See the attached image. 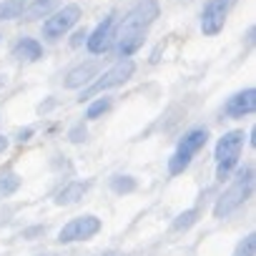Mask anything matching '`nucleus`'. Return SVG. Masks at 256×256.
<instances>
[{
    "label": "nucleus",
    "mask_w": 256,
    "mask_h": 256,
    "mask_svg": "<svg viewBox=\"0 0 256 256\" xmlns=\"http://www.w3.org/2000/svg\"><path fill=\"white\" fill-rule=\"evenodd\" d=\"M254 254H256V236L248 234V236H244V238L238 241L234 256H254Z\"/></svg>",
    "instance_id": "aec40b11"
},
{
    "label": "nucleus",
    "mask_w": 256,
    "mask_h": 256,
    "mask_svg": "<svg viewBox=\"0 0 256 256\" xmlns=\"http://www.w3.org/2000/svg\"><path fill=\"white\" fill-rule=\"evenodd\" d=\"M256 110V90L254 88H246V90H238L236 96H231L224 106V113L228 118H244V116H251Z\"/></svg>",
    "instance_id": "9d476101"
},
{
    "label": "nucleus",
    "mask_w": 256,
    "mask_h": 256,
    "mask_svg": "<svg viewBox=\"0 0 256 256\" xmlns=\"http://www.w3.org/2000/svg\"><path fill=\"white\" fill-rule=\"evenodd\" d=\"M70 141H73V144H80V141H86V128H83V126H76L73 131H70Z\"/></svg>",
    "instance_id": "4be33fe9"
},
{
    "label": "nucleus",
    "mask_w": 256,
    "mask_h": 256,
    "mask_svg": "<svg viewBox=\"0 0 256 256\" xmlns=\"http://www.w3.org/2000/svg\"><path fill=\"white\" fill-rule=\"evenodd\" d=\"M6 148H8V138H6V136H0V154H3Z\"/></svg>",
    "instance_id": "5701e85b"
},
{
    "label": "nucleus",
    "mask_w": 256,
    "mask_h": 256,
    "mask_svg": "<svg viewBox=\"0 0 256 256\" xmlns=\"http://www.w3.org/2000/svg\"><path fill=\"white\" fill-rule=\"evenodd\" d=\"M110 188L116 194H131V191H136V178H131V176H113L110 178Z\"/></svg>",
    "instance_id": "f3484780"
},
{
    "label": "nucleus",
    "mask_w": 256,
    "mask_h": 256,
    "mask_svg": "<svg viewBox=\"0 0 256 256\" xmlns=\"http://www.w3.org/2000/svg\"><path fill=\"white\" fill-rule=\"evenodd\" d=\"M58 6V0H36V3L26 6L23 10V18L26 20H38V18H48Z\"/></svg>",
    "instance_id": "4468645a"
},
{
    "label": "nucleus",
    "mask_w": 256,
    "mask_h": 256,
    "mask_svg": "<svg viewBox=\"0 0 256 256\" xmlns=\"http://www.w3.org/2000/svg\"><path fill=\"white\" fill-rule=\"evenodd\" d=\"M251 194H254V166H244V168L236 174L234 184L218 196V201H216V206H214V216H216V218L231 216L236 208H241V206L251 198Z\"/></svg>",
    "instance_id": "f257e3e1"
},
{
    "label": "nucleus",
    "mask_w": 256,
    "mask_h": 256,
    "mask_svg": "<svg viewBox=\"0 0 256 256\" xmlns=\"http://www.w3.org/2000/svg\"><path fill=\"white\" fill-rule=\"evenodd\" d=\"M100 218L98 216H78V218H70L63 228H60V234H58V241L60 244H73V241H88V238H93L98 231H100Z\"/></svg>",
    "instance_id": "0eeeda50"
},
{
    "label": "nucleus",
    "mask_w": 256,
    "mask_h": 256,
    "mask_svg": "<svg viewBox=\"0 0 256 256\" xmlns=\"http://www.w3.org/2000/svg\"><path fill=\"white\" fill-rule=\"evenodd\" d=\"M196 218H198V208H188V211H184V214L174 221V231H186V228H191V226L196 224Z\"/></svg>",
    "instance_id": "a211bd4d"
},
{
    "label": "nucleus",
    "mask_w": 256,
    "mask_h": 256,
    "mask_svg": "<svg viewBox=\"0 0 256 256\" xmlns=\"http://www.w3.org/2000/svg\"><path fill=\"white\" fill-rule=\"evenodd\" d=\"M28 0H0V20H16L23 16Z\"/></svg>",
    "instance_id": "2eb2a0df"
},
{
    "label": "nucleus",
    "mask_w": 256,
    "mask_h": 256,
    "mask_svg": "<svg viewBox=\"0 0 256 256\" xmlns=\"http://www.w3.org/2000/svg\"><path fill=\"white\" fill-rule=\"evenodd\" d=\"M86 38H88V30H86V28H78V30L73 33V38H70V46H73V48H78V46H83V43H86Z\"/></svg>",
    "instance_id": "412c9836"
},
{
    "label": "nucleus",
    "mask_w": 256,
    "mask_h": 256,
    "mask_svg": "<svg viewBox=\"0 0 256 256\" xmlns=\"http://www.w3.org/2000/svg\"><path fill=\"white\" fill-rule=\"evenodd\" d=\"M100 256H123L120 251H106V254H100Z\"/></svg>",
    "instance_id": "b1692460"
},
{
    "label": "nucleus",
    "mask_w": 256,
    "mask_h": 256,
    "mask_svg": "<svg viewBox=\"0 0 256 256\" xmlns=\"http://www.w3.org/2000/svg\"><path fill=\"white\" fill-rule=\"evenodd\" d=\"M86 191H88V184H86V181H70L68 186H63V188L58 191L56 204H58V206H70V204L80 201Z\"/></svg>",
    "instance_id": "ddd939ff"
},
{
    "label": "nucleus",
    "mask_w": 256,
    "mask_h": 256,
    "mask_svg": "<svg viewBox=\"0 0 256 256\" xmlns=\"http://www.w3.org/2000/svg\"><path fill=\"white\" fill-rule=\"evenodd\" d=\"M113 40H116V16L110 13V16H106V18L96 26L93 33H88L86 48H88L90 53L100 56V53H108V50H110Z\"/></svg>",
    "instance_id": "1a4fd4ad"
},
{
    "label": "nucleus",
    "mask_w": 256,
    "mask_h": 256,
    "mask_svg": "<svg viewBox=\"0 0 256 256\" xmlns=\"http://www.w3.org/2000/svg\"><path fill=\"white\" fill-rule=\"evenodd\" d=\"M110 110V98H96L90 106H88V110H86V118H90V120H96V118H100L103 113H108Z\"/></svg>",
    "instance_id": "dca6fc26"
},
{
    "label": "nucleus",
    "mask_w": 256,
    "mask_h": 256,
    "mask_svg": "<svg viewBox=\"0 0 256 256\" xmlns=\"http://www.w3.org/2000/svg\"><path fill=\"white\" fill-rule=\"evenodd\" d=\"M18 186H20V178H18L16 174H3V176H0V196L16 194Z\"/></svg>",
    "instance_id": "6ab92c4d"
},
{
    "label": "nucleus",
    "mask_w": 256,
    "mask_h": 256,
    "mask_svg": "<svg viewBox=\"0 0 256 256\" xmlns=\"http://www.w3.org/2000/svg\"><path fill=\"white\" fill-rule=\"evenodd\" d=\"M134 73H136V63H134L131 58H120V60H118L116 66H110L103 76H96V80H90V83L80 90V98H78V100L83 103V100H90V98L106 93L108 88L123 86Z\"/></svg>",
    "instance_id": "f03ea898"
},
{
    "label": "nucleus",
    "mask_w": 256,
    "mask_h": 256,
    "mask_svg": "<svg viewBox=\"0 0 256 256\" xmlns=\"http://www.w3.org/2000/svg\"><path fill=\"white\" fill-rule=\"evenodd\" d=\"M206 144H208V131H206V128H191V131L181 138V144H178V148L174 151V156L168 158V174H171V176L184 174V171L191 166L194 156H196Z\"/></svg>",
    "instance_id": "20e7f679"
},
{
    "label": "nucleus",
    "mask_w": 256,
    "mask_h": 256,
    "mask_svg": "<svg viewBox=\"0 0 256 256\" xmlns=\"http://www.w3.org/2000/svg\"><path fill=\"white\" fill-rule=\"evenodd\" d=\"M234 6V0H208L201 13V30L204 36H218L224 30L226 16Z\"/></svg>",
    "instance_id": "6e6552de"
},
{
    "label": "nucleus",
    "mask_w": 256,
    "mask_h": 256,
    "mask_svg": "<svg viewBox=\"0 0 256 256\" xmlns=\"http://www.w3.org/2000/svg\"><path fill=\"white\" fill-rule=\"evenodd\" d=\"M78 20H80V8H78L76 3L63 6L60 10H56L53 16H48V20L43 23V36L50 38V40H58V38H63Z\"/></svg>",
    "instance_id": "423d86ee"
},
{
    "label": "nucleus",
    "mask_w": 256,
    "mask_h": 256,
    "mask_svg": "<svg viewBox=\"0 0 256 256\" xmlns=\"http://www.w3.org/2000/svg\"><path fill=\"white\" fill-rule=\"evenodd\" d=\"M13 58H18L23 63H36L43 58V46L36 38H20L13 48Z\"/></svg>",
    "instance_id": "f8f14e48"
},
{
    "label": "nucleus",
    "mask_w": 256,
    "mask_h": 256,
    "mask_svg": "<svg viewBox=\"0 0 256 256\" xmlns=\"http://www.w3.org/2000/svg\"><path fill=\"white\" fill-rule=\"evenodd\" d=\"M241 148H244V131H228L218 138L216 144V151H214V158H216V178L218 181H226L234 168L238 166V156H241Z\"/></svg>",
    "instance_id": "7ed1b4c3"
},
{
    "label": "nucleus",
    "mask_w": 256,
    "mask_h": 256,
    "mask_svg": "<svg viewBox=\"0 0 256 256\" xmlns=\"http://www.w3.org/2000/svg\"><path fill=\"white\" fill-rule=\"evenodd\" d=\"M100 73V63L98 60H86V63H78L76 68H70L68 70V76H66V88H83V86H88L96 76Z\"/></svg>",
    "instance_id": "9b49d317"
},
{
    "label": "nucleus",
    "mask_w": 256,
    "mask_h": 256,
    "mask_svg": "<svg viewBox=\"0 0 256 256\" xmlns=\"http://www.w3.org/2000/svg\"><path fill=\"white\" fill-rule=\"evenodd\" d=\"M156 18H158V3H156V0H141V3L128 10V16L120 20L118 36H123V33L146 36V30L154 26Z\"/></svg>",
    "instance_id": "39448f33"
}]
</instances>
